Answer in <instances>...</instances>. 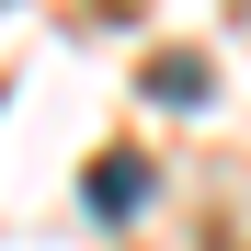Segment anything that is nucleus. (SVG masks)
I'll return each instance as SVG.
<instances>
[{
  "label": "nucleus",
  "mask_w": 251,
  "mask_h": 251,
  "mask_svg": "<svg viewBox=\"0 0 251 251\" xmlns=\"http://www.w3.org/2000/svg\"><path fill=\"white\" fill-rule=\"evenodd\" d=\"M149 205V172L137 160H92V217H137Z\"/></svg>",
  "instance_id": "f257e3e1"
}]
</instances>
